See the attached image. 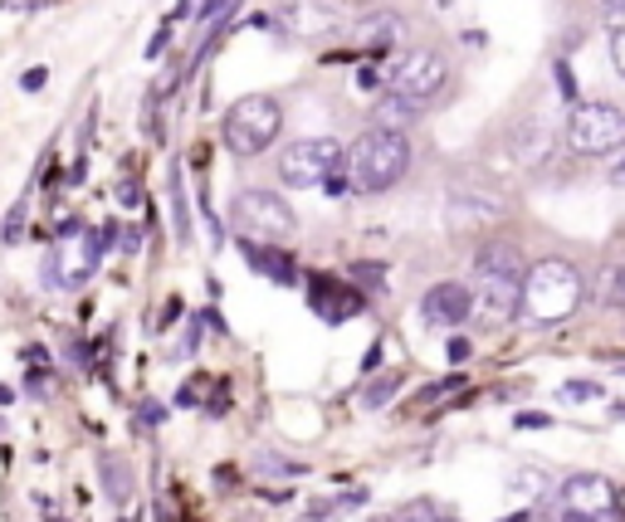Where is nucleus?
Returning a JSON list of instances; mask_svg holds the SVG:
<instances>
[{
    "mask_svg": "<svg viewBox=\"0 0 625 522\" xmlns=\"http://www.w3.org/2000/svg\"><path fill=\"white\" fill-rule=\"evenodd\" d=\"M415 112L421 108H411V103H401V98H381L377 108H372V122H377V132H396V138H405V128L415 122Z\"/></svg>",
    "mask_w": 625,
    "mask_h": 522,
    "instance_id": "4468645a",
    "label": "nucleus"
},
{
    "mask_svg": "<svg viewBox=\"0 0 625 522\" xmlns=\"http://www.w3.org/2000/svg\"><path fill=\"white\" fill-rule=\"evenodd\" d=\"M372 522H396V518H372Z\"/></svg>",
    "mask_w": 625,
    "mask_h": 522,
    "instance_id": "473e14b6",
    "label": "nucleus"
},
{
    "mask_svg": "<svg viewBox=\"0 0 625 522\" xmlns=\"http://www.w3.org/2000/svg\"><path fill=\"white\" fill-rule=\"evenodd\" d=\"M606 10L611 15H625V0H606Z\"/></svg>",
    "mask_w": 625,
    "mask_h": 522,
    "instance_id": "c756f323",
    "label": "nucleus"
},
{
    "mask_svg": "<svg viewBox=\"0 0 625 522\" xmlns=\"http://www.w3.org/2000/svg\"><path fill=\"white\" fill-rule=\"evenodd\" d=\"M557 88H562V98H577V79H571L567 64H557Z\"/></svg>",
    "mask_w": 625,
    "mask_h": 522,
    "instance_id": "5701e85b",
    "label": "nucleus"
},
{
    "mask_svg": "<svg viewBox=\"0 0 625 522\" xmlns=\"http://www.w3.org/2000/svg\"><path fill=\"white\" fill-rule=\"evenodd\" d=\"M543 425H552L547 415H538V411H523L518 415V430H543Z\"/></svg>",
    "mask_w": 625,
    "mask_h": 522,
    "instance_id": "b1692460",
    "label": "nucleus"
},
{
    "mask_svg": "<svg viewBox=\"0 0 625 522\" xmlns=\"http://www.w3.org/2000/svg\"><path fill=\"white\" fill-rule=\"evenodd\" d=\"M469 308H474V298H469V288H464V284H435L431 294L421 298V318H425V328H440V332L460 328V322L469 318Z\"/></svg>",
    "mask_w": 625,
    "mask_h": 522,
    "instance_id": "9d476101",
    "label": "nucleus"
},
{
    "mask_svg": "<svg viewBox=\"0 0 625 522\" xmlns=\"http://www.w3.org/2000/svg\"><path fill=\"white\" fill-rule=\"evenodd\" d=\"M587 298V278L577 264L567 259H538L523 269V302H518V318L528 328H557Z\"/></svg>",
    "mask_w": 625,
    "mask_h": 522,
    "instance_id": "f257e3e1",
    "label": "nucleus"
},
{
    "mask_svg": "<svg viewBox=\"0 0 625 522\" xmlns=\"http://www.w3.org/2000/svg\"><path fill=\"white\" fill-rule=\"evenodd\" d=\"M450 361H455V367H460V361H469V342H464V337L450 342Z\"/></svg>",
    "mask_w": 625,
    "mask_h": 522,
    "instance_id": "a878e982",
    "label": "nucleus"
},
{
    "mask_svg": "<svg viewBox=\"0 0 625 522\" xmlns=\"http://www.w3.org/2000/svg\"><path fill=\"white\" fill-rule=\"evenodd\" d=\"M445 83H450V69H445L440 55H431V49H411V55H401L391 64V74L381 88L391 93V98L411 103V108H425V103H435L445 93Z\"/></svg>",
    "mask_w": 625,
    "mask_h": 522,
    "instance_id": "6e6552de",
    "label": "nucleus"
},
{
    "mask_svg": "<svg viewBox=\"0 0 625 522\" xmlns=\"http://www.w3.org/2000/svg\"><path fill=\"white\" fill-rule=\"evenodd\" d=\"M162 49H166V29H162V35H156L152 45H148V59H162Z\"/></svg>",
    "mask_w": 625,
    "mask_h": 522,
    "instance_id": "cd10ccee",
    "label": "nucleus"
},
{
    "mask_svg": "<svg viewBox=\"0 0 625 522\" xmlns=\"http://www.w3.org/2000/svg\"><path fill=\"white\" fill-rule=\"evenodd\" d=\"M528 518H533V513H514V518H504V522H528Z\"/></svg>",
    "mask_w": 625,
    "mask_h": 522,
    "instance_id": "7c9ffc66",
    "label": "nucleus"
},
{
    "mask_svg": "<svg viewBox=\"0 0 625 522\" xmlns=\"http://www.w3.org/2000/svg\"><path fill=\"white\" fill-rule=\"evenodd\" d=\"M562 395H571V401H597L601 385H591V381H567V385H562Z\"/></svg>",
    "mask_w": 625,
    "mask_h": 522,
    "instance_id": "4be33fe9",
    "label": "nucleus"
},
{
    "mask_svg": "<svg viewBox=\"0 0 625 522\" xmlns=\"http://www.w3.org/2000/svg\"><path fill=\"white\" fill-rule=\"evenodd\" d=\"M557 498H562V518L606 522L616 513V484H606L601 474H571Z\"/></svg>",
    "mask_w": 625,
    "mask_h": 522,
    "instance_id": "1a4fd4ad",
    "label": "nucleus"
},
{
    "mask_svg": "<svg viewBox=\"0 0 625 522\" xmlns=\"http://www.w3.org/2000/svg\"><path fill=\"white\" fill-rule=\"evenodd\" d=\"M279 132H284V108H279L269 93H249V98H239L221 122V138L235 156L269 152L279 142Z\"/></svg>",
    "mask_w": 625,
    "mask_h": 522,
    "instance_id": "20e7f679",
    "label": "nucleus"
},
{
    "mask_svg": "<svg viewBox=\"0 0 625 522\" xmlns=\"http://www.w3.org/2000/svg\"><path fill=\"white\" fill-rule=\"evenodd\" d=\"M411 171V142L396 138V132H377L367 128L347 152V176H352V191L362 195H381L391 191L401 176Z\"/></svg>",
    "mask_w": 625,
    "mask_h": 522,
    "instance_id": "7ed1b4c3",
    "label": "nucleus"
},
{
    "mask_svg": "<svg viewBox=\"0 0 625 522\" xmlns=\"http://www.w3.org/2000/svg\"><path fill=\"white\" fill-rule=\"evenodd\" d=\"M239 254H245L249 269H259V274L274 278V284H294V278H298L294 254H288V249H279V245H255V239H245V245H239Z\"/></svg>",
    "mask_w": 625,
    "mask_h": 522,
    "instance_id": "f8f14e48",
    "label": "nucleus"
},
{
    "mask_svg": "<svg viewBox=\"0 0 625 522\" xmlns=\"http://www.w3.org/2000/svg\"><path fill=\"white\" fill-rule=\"evenodd\" d=\"M611 64L625 74V15L611 20Z\"/></svg>",
    "mask_w": 625,
    "mask_h": 522,
    "instance_id": "aec40b11",
    "label": "nucleus"
},
{
    "mask_svg": "<svg viewBox=\"0 0 625 522\" xmlns=\"http://www.w3.org/2000/svg\"><path fill=\"white\" fill-rule=\"evenodd\" d=\"M231 221L239 235L255 239V245H279V239H288L298 229L294 205L279 201L274 191H239L231 205Z\"/></svg>",
    "mask_w": 625,
    "mask_h": 522,
    "instance_id": "39448f33",
    "label": "nucleus"
},
{
    "mask_svg": "<svg viewBox=\"0 0 625 522\" xmlns=\"http://www.w3.org/2000/svg\"><path fill=\"white\" fill-rule=\"evenodd\" d=\"M338 171H347V152H342L332 138H304L279 156V181L294 186V191L328 186Z\"/></svg>",
    "mask_w": 625,
    "mask_h": 522,
    "instance_id": "0eeeda50",
    "label": "nucleus"
},
{
    "mask_svg": "<svg viewBox=\"0 0 625 522\" xmlns=\"http://www.w3.org/2000/svg\"><path fill=\"white\" fill-rule=\"evenodd\" d=\"M172 221H176V245H191V215H186L181 166H172Z\"/></svg>",
    "mask_w": 625,
    "mask_h": 522,
    "instance_id": "dca6fc26",
    "label": "nucleus"
},
{
    "mask_svg": "<svg viewBox=\"0 0 625 522\" xmlns=\"http://www.w3.org/2000/svg\"><path fill=\"white\" fill-rule=\"evenodd\" d=\"M562 522H581V518H562ZM606 522H611V518H606Z\"/></svg>",
    "mask_w": 625,
    "mask_h": 522,
    "instance_id": "2f4dec72",
    "label": "nucleus"
},
{
    "mask_svg": "<svg viewBox=\"0 0 625 522\" xmlns=\"http://www.w3.org/2000/svg\"><path fill=\"white\" fill-rule=\"evenodd\" d=\"M606 302H625V269H611L606 274V288H601Z\"/></svg>",
    "mask_w": 625,
    "mask_h": 522,
    "instance_id": "412c9836",
    "label": "nucleus"
},
{
    "mask_svg": "<svg viewBox=\"0 0 625 522\" xmlns=\"http://www.w3.org/2000/svg\"><path fill=\"white\" fill-rule=\"evenodd\" d=\"M396 522H455L445 508H435V503H411V508H401L396 513Z\"/></svg>",
    "mask_w": 625,
    "mask_h": 522,
    "instance_id": "6ab92c4d",
    "label": "nucleus"
},
{
    "mask_svg": "<svg viewBox=\"0 0 625 522\" xmlns=\"http://www.w3.org/2000/svg\"><path fill=\"white\" fill-rule=\"evenodd\" d=\"M567 147L581 156H611L625 147V108L616 103H577L567 118Z\"/></svg>",
    "mask_w": 625,
    "mask_h": 522,
    "instance_id": "423d86ee",
    "label": "nucleus"
},
{
    "mask_svg": "<svg viewBox=\"0 0 625 522\" xmlns=\"http://www.w3.org/2000/svg\"><path fill=\"white\" fill-rule=\"evenodd\" d=\"M45 79H49L45 69H30V74L20 79V88H25V93H39V88H45Z\"/></svg>",
    "mask_w": 625,
    "mask_h": 522,
    "instance_id": "393cba45",
    "label": "nucleus"
},
{
    "mask_svg": "<svg viewBox=\"0 0 625 522\" xmlns=\"http://www.w3.org/2000/svg\"><path fill=\"white\" fill-rule=\"evenodd\" d=\"M396 385H401V371H387V376H377V381L367 385V395H362V405H367V411H381V405L391 401V391Z\"/></svg>",
    "mask_w": 625,
    "mask_h": 522,
    "instance_id": "f3484780",
    "label": "nucleus"
},
{
    "mask_svg": "<svg viewBox=\"0 0 625 522\" xmlns=\"http://www.w3.org/2000/svg\"><path fill=\"white\" fill-rule=\"evenodd\" d=\"M523 254L514 245H484L474 259V308L488 322H514L523 302Z\"/></svg>",
    "mask_w": 625,
    "mask_h": 522,
    "instance_id": "f03ea898",
    "label": "nucleus"
},
{
    "mask_svg": "<svg viewBox=\"0 0 625 522\" xmlns=\"http://www.w3.org/2000/svg\"><path fill=\"white\" fill-rule=\"evenodd\" d=\"M20 235H25V201H15L5 211V225H0V245H20Z\"/></svg>",
    "mask_w": 625,
    "mask_h": 522,
    "instance_id": "a211bd4d",
    "label": "nucleus"
},
{
    "mask_svg": "<svg viewBox=\"0 0 625 522\" xmlns=\"http://www.w3.org/2000/svg\"><path fill=\"white\" fill-rule=\"evenodd\" d=\"M45 522H59V518H45Z\"/></svg>",
    "mask_w": 625,
    "mask_h": 522,
    "instance_id": "72a5a7b5",
    "label": "nucleus"
},
{
    "mask_svg": "<svg viewBox=\"0 0 625 522\" xmlns=\"http://www.w3.org/2000/svg\"><path fill=\"white\" fill-rule=\"evenodd\" d=\"M308 302H312V312H318L322 322H347V318H357L362 312V294L357 288H347L342 278H312Z\"/></svg>",
    "mask_w": 625,
    "mask_h": 522,
    "instance_id": "9b49d317",
    "label": "nucleus"
},
{
    "mask_svg": "<svg viewBox=\"0 0 625 522\" xmlns=\"http://www.w3.org/2000/svg\"><path fill=\"white\" fill-rule=\"evenodd\" d=\"M357 83H362V88H381V74H377V69H362V74H357Z\"/></svg>",
    "mask_w": 625,
    "mask_h": 522,
    "instance_id": "bb28decb",
    "label": "nucleus"
},
{
    "mask_svg": "<svg viewBox=\"0 0 625 522\" xmlns=\"http://www.w3.org/2000/svg\"><path fill=\"white\" fill-rule=\"evenodd\" d=\"M279 20H284L294 35H328V29H332V10L328 5H308V0L284 5V10H279Z\"/></svg>",
    "mask_w": 625,
    "mask_h": 522,
    "instance_id": "ddd939ff",
    "label": "nucleus"
},
{
    "mask_svg": "<svg viewBox=\"0 0 625 522\" xmlns=\"http://www.w3.org/2000/svg\"><path fill=\"white\" fill-rule=\"evenodd\" d=\"M611 181H616V186H625V162H616V166H611Z\"/></svg>",
    "mask_w": 625,
    "mask_h": 522,
    "instance_id": "c85d7f7f",
    "label": "nucleus"
},
{
    "mask_svg": "<svg viewBox=\"0 0 625 522\" xmlns=\"http://www.w3.org/2000/svg\"><path fill=\"white\" fill-rule=\"evenodd\" d=\"M98 468H103V488H108L113 503H128V494H132V484H128V464H122L118 454H103V459H98Z\"/></svg>",
    "mask_w": 625,
    "mask_h": 522,
    "instance_id": "2eb2a0df",
    "label": "nucleus"
}]
</instances>
